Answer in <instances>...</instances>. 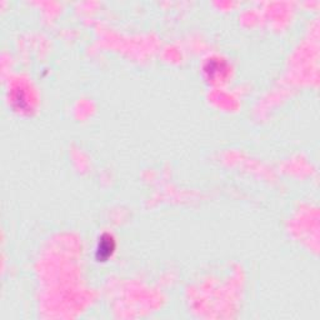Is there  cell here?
Returning a JSON list of instances; mask_svg holds the SVG:
<instances>
[{
  "label": "cell",
  "instance_id": "obj_1",
  "mask_svg": "<svg viewBox=\"0 0 320 320\" xmlns=\"http://www.w3.org/2000/svg\"><path fill=\"white\" fill-rule=\"evenodd\" d=\"M114 250V240L109 235H104L98 247V258L107 259Z\"/></svg>",
  "mask_w": 320,
  "mask_h": 320
}]
</instances>
